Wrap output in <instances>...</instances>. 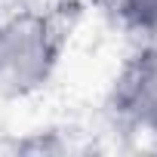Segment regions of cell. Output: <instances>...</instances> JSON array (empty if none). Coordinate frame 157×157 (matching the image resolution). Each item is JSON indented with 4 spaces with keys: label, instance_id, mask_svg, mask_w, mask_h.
<instances>
[{
    "label": "cell",
    "instance_id": "2",
    "mask_svg": "<svg viewBox=\"0 0 157 157\" xmlns=\"http://www.w3.org/2000/svg\"><path fill=\"white\" fill-rule=\"evenodd\" d=\"M117 102H120V111L157 129V37L123 71L117 83Z\"/></svg>",
    "mask_w": 157,
    "mask_h": 157
},
{
    "label": "cell",
    "instance_id": "1",
    "mask_svg": "<svg viewBox=\"0 0 157 157\" xmlns=\"http://www.w3.org/2000/svg\"><path fill=\"white\" fill-rule=\"evenodd\" d=\"M62 34L49 16L19 13L0 22V96H25L49 80Z\"/></svg>",
    "mask_w": 157,
    "mask_h": 157
},
{
    "label": "cell",
    "instance_id": "3",
    "mask_svg": "<svg viewBox=\"0 0 157 157\" xmlns=\"http://www.w3.org/2000/svg\"><path fill=\"white\" fill-rule=\"evenodd\" d=\"M123 22L148 37H157V0H120Z\"/></svg>",
    "mask_w": 157,
    "mask_h": 157
}]
</instances>
